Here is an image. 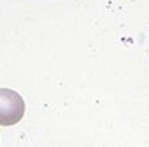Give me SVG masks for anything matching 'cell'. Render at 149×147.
<instances>
[{
	"label": "cell",
	"mask_w": 149,
	"mask_h": 147,
	"mask_svg": "<svg viewBox=\"0 0 149 147\" xmlns=\"http://www.w3.org/2000/svg\"><path fill=\"white\" fill-rule=\"evenodd\" d=\"M26 104L23 97L10 90V88H0V125L10 126L23 119Z\"/></svg>",
	"instance_id": "obj_1"
}]
</instances>
